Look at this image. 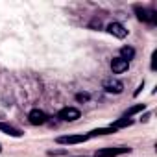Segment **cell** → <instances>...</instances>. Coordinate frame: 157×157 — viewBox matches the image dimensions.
<instances>
[{"mask_svg": "<svg viewBox=\"0 0 157 157\" xmlns=\"http://www.w3.org/2000/svg\"><path fill=\"white\" fill-rule=\"evenodd\" d=\"M129 151H131L129 146H111V148L96 150V157H117V155H124Z\"/></svg>", "mask_w": 157, "mask_h": 157, "instance_id": "obj_1", "label": "cell"}, {"mask_svg": "<svg viewBox=\"0 0 157 157\" xmlns=\"http://www.w3.org/2000/svg\"><path fill=\"white\" fill-rule=\"evenodd\" d=\"M129 68V61H126V59H122V57H113V61H111V70L115 72V74H122V72H126Z\"/></svg>", "mask_w": 157, "mask_h": 157, "instance_id": "obj_8", "label": "cell"}, {"mask_svg": "<svg viewBox=\"0 0 157 157\" xmlns=\"http://www.w3.org/2000/svg\"><path fill=\"white\" fill-rule=\"evenodd\" d=\"M144 104H137V105H133V107H129L126 113H124V118H131L133 115H137V113H140V111H144Z\"/></svg>", "mask_w": 157, "mask_h": 157, "instance_id": "obj_12", "label": "cell"}, {"mask_svg": "<svg viewBox=\"0 0 157 157\" xmlns=\"http://www.w3.org/2000/svg\"><path fill=\"white\" fill-rule=\"evenodd\" d=\"M111 133H115V129L109 126V128H98V129H93L91 133H89V139L91 137H102V135H111Z\"/></svg>", "mask_w": 157, "mask_h": 157, "instance_id": "obj_10", "label": "cell"}, {"mask_svg": "<svg viewBox=\"0 0 157 157\" xmlns=\"http://www.w3.org/2000/svg\"><path fill=\"white\" fill-rule=\"evenodd\" d=\"M131 124H133V120H131V118H120V120L113 122V124H111V128L117 131V129H120V128H128V126H131Z\"/></svg>", "mask_w": 157, "mask_h": 157, "instance_id": "obj_13", "label": "cell"}, {"mask_svg": "<svg viewBox=\"0 0 157 157\" xmlns=\"http://www.w3.org/2000/svg\"><path fill=\"white\" fill-rule=\"evenodd\" d=\"M0 131H4L6 135H10V137H22V131L19 129V128H15V126H11V124H4V122H0Z\"/></svg>", "mask_w": 157, "mask_h": 157, "instance_id": "obj_9", "label": "cell"}, {"mask_svg": "<svg viewBox=\"0 0 157 157\" xmlns=\"http://www.w3.org/2000/svg\"><path fill=\"white\" fill-rule=\"evenodd\" d=\"M155 57H157V52H153V54H151V70H155V68H157V65H155Z\"/></svg>", "mask_w": 157, "mask_h": 157, "instance_id": "obj_16", "label": "cell"}, {"mask_svg": "<svg viewBox=\"0 0 157 157\" xmlns=\"http://www.w3.org/2000/svg\"><path fill=\"white\" fill-rule=\"evenodd\" d=\"M148 118H150V113H146V115H144V117H142L140 120H142V122H148Z\"/></svg>", "mask_w": 157, "mask_h": 157, "instance_id": "obj_18", "label": "cell"}, {"mask_svg": "<svg viewBox=\"0 0 157 157\" xmlns=\"http://www.w3.org/2000/svg\"><path fill=\"white\" fill-rule=\"evenodd\" d=\"M91 28H100V21H93L91 22Z\"/></svg>", "mask_w": 157, "mask_h": 157, "instance_id": "obj_17", "label": "cell"}, {"mask_svg": "<svg viewBox=\"0 0 157 157\" xmlns=\"http://www.w3.org/2000/svg\"><path fill=\"white\" fill-rule=\"evenodd\" d=\"M0 151H2V144H0Z\"/></svg>", "mask_w": 157, "mask_h": 157, "instance_id": "obj_19", "label": "cell"}, {"mask_svg": "<svg viewBox=\"0 0 157 157\" xmlns=\"http://www.w3.org/2000/svg\"><path fill=\"white\" fill-rule=\"evenodd\" d=\"M46 120H48V117H46V113L41 111V109H32V111L28 113V122H30L32 126H43V124H46Z\"/></svg>", "mask_w": 157, "mask_h": 157, "instance_id": "obj_4", "label": "cell"}, {"mask_svg": "<svg viewBox=\"0 0 157 157\" xmlns=\"http://www.w3.org/2000/svg\"><path fill=\"white\" fill-rule=\"evenodd\" d=\"M76 100H78V102H89V100H91V94H89V93H78V94H76Z\"/></svg>", "mask_w": 157, "mask_h": 157, "instance_id": "obj_14", "label": "cell"}, {"mask_svg": "<svg viewBox=\"0 0 157 157\" xmlns=\"http://www.w3.org/2000/svg\"><path fill=\"white\" fill-rule=\"evenodd\" d=\"M120 57L122 59H126V61H129V59H133L135 57V48H131V46H122L120 48Z\"/></svg>", "mask_w": 157, "mask_h": 157, "instance_id": "obj_11", "label": "cell"}, {"mask_svg": "<svg viewBox=\"0 0 157 157\" xmlns=\"http://www.w3.org/2000/svg\"><path fill=\"white\" fill-rule=\"evenodd\" d=\"M65 153H67L65 150H50V151H48V155H50V157H52V155H56V157H57V155H65Z\"/></svg>", "mask_w": 157, "mask_h": 157, "instance_id": "obj_15", "label": "cell"}, {"mask_svg": "<svg viewBox=\"0 0 157 157\" xmlns=\"http://www.w3.org/2000/svg\"><path fill=\"white\" fill-rule=\"evenodd\" d=\"M82 117L80 109H76V107H63L59 113H57V118H61L63 122H74Z\"/></svg>", "mask_w": 157, "mask_h": 157, "instance_id": "obj_3", "label": "cell"}, {"mask_svg": "<svg viewBox=\"0 0 157 157\" xmlns=\"http://www.w3.org/2000/svg\"><path fill=\"white\" fill-rule=\"evenodd\" d=\"M107 32H109L111 35H115L117 39H126V35H128V30H126L120 22H111V24H107Z\"/></svg>", "mask_w": 157, "mask_h": 157, "instance_id": "obj_7", "label": "cell"}, {"mask_svg": "<svg viewBox=\"0 0 157 157\" xmlns=\"http://www.w3.org/2000/svg\"><path fill=\"white\" fill-rule=\"evenodd\" d=\"M89 140V135H61L56 139L57 144H82Z\"/></svg>", "mask_w": 157, "mask_h": 157, "instance_id": "obj_5", "label": "cell"}, {"mask_svg": "<svg viewBox=\"0 0 157 157\" xmlns=\"http://www.w3.org/2000/svg\"><path fill=\"white\" fill-rule=\"evenodd\" d=\"M135 13H137V19H139V21H142V22H148V24H151V26L157 22V13H155L153 10L135 6Z\"/></svg>", "mask_w": 157, "mask_h": 157, "instance_id": "obj_2", "label": "cell"}, {"mask_svg": "<svg viewBox=\"0 0 157 157\" xmlns=\"http://www.w3.org/2000/svg\"><path fill=\"white\" fill-rule=\"evenodd\" d=\"M104 89H105V93H109V94H120V93L124 91V83H122L120 80L109 78V80L104 82Z\"/></svg>", "mask_w": 157, "mask_h": 157, "instance_id": "obj_6", "label": "cell"}]
</instances>
